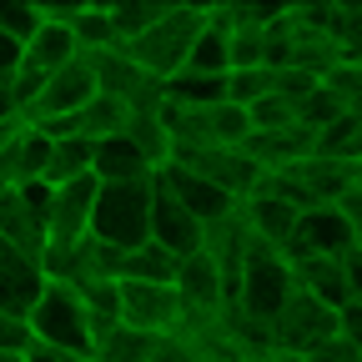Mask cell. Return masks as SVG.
<instances>
[{
	"instance_id": "6da1fadb",
	"label": "cell",
	"mask_w": 362,
	"mask_h": 362,
	"mask_svg": "<svg viewBox=\"0 0 362 362\" xmlns=\"http://www.w3.org/2000/svg\"><path fill=\"white\" fill-rule=\"evenodd\" d=\"M151 202H156V176L126 181V187H101L96 216H90V237L116 247V252L146 247L151 242Z\"/></svg>"
},
{
	"instance_id": "7a4b0ae2",
	"label": "cell",
	"mask_w": 362,
	"mask_h": 362,
	"mask_svg": "<svg viewBox=\"0 0 362 362\" xmlns=\"http://www.w3.org/2000/svg\"><path fill=\"white\" fill-rule=\"evenodd\" d=\"M202 30H206V6H171L141 40L126 45V56L146 76L171 81L176 71H187V56H192V45H197Z\"/></svg>"
},
{
	"instance_id": "3957f363",
	"label": "cell",
	"mask_w": 362,
	"mask_h": 362,
	"mask_svg": "<svg viewBox=\"0 0 362 362\" xmlns=\"http://www.w3.org/2000/svg\"><path fill=\"white\" fill-rule=\"evenodd\" d=\"M297 292V282H292V262L277 252V247H262V242H252V252H247V262H242V282H237V312L242 317H252V322H272L282 307H287V297Z\"/></svg>"
},
{
	"instance_id": "277c9868",
	"label": "cell",
	"mask_w": 362,
	"mask_h": 362,
	"mask_svg": "<svg viewBox=\"0 0 362 362\" xmlns=\"http://www.w3.org/2000/svg\"><path fill=\"white\" fill-rule=\"evenodd\" d=\"M30 332L45 347H61L71 357H96V337H90V317L76 297V287L51 282L40 292V302L30 307Z\"/></svg>"
},
{
	"instance_id": "5b68a950",
	"label": "cell",
	"mask_w": 362,
	"mask_h": 362,
	"mask_svg": "<svg viewBox=\"0 0 362 362\" xmlns=\"http://www.w3.org/2000/svg\"><path fill=\"white\" fill-rule=\"evenodd\" d=\"M267 337H272V352H282L287 362H302L337 337V312L307 292H292L287 307L267 322Z\"/></svg>"
},
{
	"instance_id": "8992f818",
	"label": "cell",
	"mask_w": 362,
	"mask_h": 362,
	"mask_svg": "<svg viewBox=\"0 0 362 362\" xmlns=\"http://www.w3.org/2000/svg\"><path fill=\"white\" fill-rule=\"evenodd\" d=\"M171 166H187V171L206 176L211 187H221L226 197H237V202H247L262 181H267V171L242 146H176L171 151Z\"/></svg>"
},
{
	"instance_id": "52a82bcc",
	"label": "cell",
	"mask_w": 362,
	"mask_h": 362,
	"mask_svg": "<svg viewBox=\"0 0 362 362\" xmlns=\"http://www.w3.org/2000/svg\"><path fill=\"white\" fill-rule=\"evenodd\" d=\"M176 292H181V307H187V322H192V317H206V322H216V317L226 312V302H232L226 272L216 267L211 252L181 257V267H176ZM187 322H181V327H187Z\"/></svg>"
},
{
	"instance_id": "ba28073f",
	"label": "cell",
	"mask_w": 362,
	"mask_h": 362,
	"mask_svg": "<svg viewBox=\"0 0 362 362\" xmlns=\"http://www.w3.org/2000/svg\"><path fill=\"white\" fill-rule=\"evenodd\" d=\"M121 322L126 327H141L151 337H166V332H181L187 307H181V292L176 287H161V282H121Z\"/></svg>"
},
{
	"instance_id": "9c48e42d",
	"label": "cell",
	"mask_w": 362,
	"mask_h": 362,
	"mask_svg": "<svg viewBox=\"0 0 362 362\" xmlns=\"http://www.w3.org/2000/svg\"><path fill=\"white\" fill-rule=\"evenodd\" d=\"M357 242H352V226L342 216V206H317V211H302L292 242L282 247L287 262H302V257H347Z\"/></svg>"
},
{
	"instance_id": "30bf717a",
	"label": "cell",
	"mask_w": 362,
	"mask_h": 362,
	"mask_svg": "<svg viewBox=\"0 0 362 362\" xmlns=\"http://www.w3.org/2000/svg\"><path fill=\"white\" fill-rule=\"evenodd\" d=\"M96 96H101L96 71H90V61L81 56V61H71V66H61V71H51V76H45L40 106L30 111V121H25V126H35V121H61V116H76L86 101H96Z\"/></svg>"
},
{
	"instance_id": "8fae6325",
	"label": "cell",
	"mask_w": 362,
	"mask_h": 362,
	"mask_svg": "<svg viewBox=\"0 0 362 362\" xmlns=\"http://www.w3.org/2000/svg\"><path fill=\"white\" fill-rule=\"evenodd\" d=\"M156 181H161V187H166L181 206H187L202 226H211V221H221V216H232V211L242 206L237 197H226L221 187H211L206 176H197V171H187V166H161Z\"/></svg>"
},
{
	"instance_id": "7c38bea8",
	"label": "cell",
	"mask_w": 362,
	"mask_h": 362,
	"mask_svg": "<svg viewBox=\"0 0 362 362\" xmlns=\"http://www.w3.org/2000/svg\"><path fill=\"white\" fill-rule=\"evenodd\" d=\"M45 287H51V282H45L40 262H30L25 252H16L6 237H0V312L30 317V307L40 302Z\"/></svg>"
},
{
	"instance_id": "4fadbf2b",
	"label": "cell",
	"mask_w": 362,
	"mask_h": 362,
	"mask_svg": "<svg viewBox=\"0 0 362 362\" xmlns=\"http://www.w3.org/2000/svg\"><path fill=\"white\" fill-rule=\"evenodd\" d=\"M151 242L156 247H166L171 257H192V252H202V242H206V226L181 206L161 181H156V202H151Z\"/></svg>"
},
{
	"instance_id": "5bb4252c",
	"label": "cell",
	"mask_w": 362,
	"mask_h": 362,
	"mask_svg": "<svg viewBox=\"0 0 362 362\" xmlns=\"http://www.w3.org/2000/svg\"><path fill=\"white\" fill-rule=\"evenodd\" d=\"M242 151H247L267 176H277V171L302 166V161H312V156H317V131H307V126H287V131H252Z\"/></svg>"
},
{
	"instance_id": "9a60e30c",
	"label": "cell",
	"mask_w": 362,
	"mask_h": 362,
	"mask_svg": "<svg viewBox=\"0 0 362 362\" xmlns=\"http://www.w3.org/2000/svg\"><path fill=\"white\" fill-rule=\"evenodd\" d=\"M242 221H247V232H252L262 247H277V252H282V247L292 242V232H297L302 211H297L292 202H282V197L262 181V187L242 202Z\"/></svg>"
},
{
	"instance_id": "2e32d148",
	"label": "cell",
	"mask_w": 362,
	"mask_h": 362,
	"mask_svg": "<svg viewBox=\"0 0 362 362\" xmlns=\"http://www.w3.org/2000/svg\"><path fill=\"white\" fill-rule=\"evenodd\" d=\"M96 197H101V181L96 176H81V181L56 187V202H51V242H81V237H90Z\"/></svg>"
},
{
	"instance_id": "e0dca14e",
	"label": "cell",
	"mask_w": 362,
	"mask_h": 362,
	"mask_svg": "<svg viewBox=\"0 0 362 362\" xmlns=\"http://www.w3.org/2000/svg\"><path fill=\"white\" fill-rule=\"evenodd\" d=\"M292 282H297V292L327 302L332 312H342V307L352 302L347 262H342V257H302V262H292Z\"/></svg>"
},
{
	"instance_id": "ac0fdd59",
	"label": "cell",
	"mask_w": 362,
	"mask_h": 362,
	"mask_svg": "<svg viewBox=\"0 0 362 362\" xmlns=\"http://www.w3.org/2000/svg\"><path fill=\"white\" fill-rule=\"evenodd\" d=\"M156 166L136 151V141L121 131L111 141H96V181L101 187H126V181H151Z\"/></svg>"
},
{
	"instance_id": "d6986e66",
	"label": "cell",
	"mask_w": 362,
	"mask_h": 362,
	"mask_svg": "<svg viewBox=\"0 0 362 362\" xmlns=\"http://www.w3.org/2000/svg\"><path fill=\"white\" fill-rule=\"evenodd\" d=\"M0 237H6L16 252H25L30 262H40L45 257V226L35 221V211L25 206V197L11 187V192H0Z\"/></svg>"
},
{
	"instance_id": "ffe728a7",
	"label": "cell",
	"mask_w": 362,
	"mask_h": 362,
	"mask_svg": "<svg viewBox=\"0 0 362 362\" xmlns=\"http://www.w3.org/2000/svg\"><path fill=\"white\" fill-rule=\"evenodd\" d=\"M71 61H81V45H76L71 25H61V21H45L40 35L25 45V66L40 71V76H51V71H61V66H71Z\"/></svg>"
},
{
	"instance_id": "44dd1931",
	"label": "cell",
	"mask_w": 362,
	"mask_h": 362,
	"mask_svg": "<svg viewBox=\"0 0 362 362\" xmlns=\"http://www.w3.org/2000/svg\"><path fill=\"white\" fill-rule=\"evenodd\" d=\"M81 176H96V141H86V136H61L56 151H51V166H45V181H51V187H66V181H81Z\"/></svg>"
},
{
	"instance_id": "7402d4cb",
	"label": "cell",
	"mask_w": 362,
	"mask_h": 362,
	"mask_svg": "<svg viewBox=\"0 0 362 362\" xmlns=\"http://www.w3.org/2000/svg\"><path fill=\"white\" fill-rule=\"evenodd\" d=\"M126 136L136 141V151H141L156 171L161 166H171V151H176V141H171V126L161 121V111H131V121H126Z\"/></svg>"
},
{
	"instance_id": "603a6c76",
	"label": "cell",
	"mask_w": 362,
	"mask_h": 362,
	"mask_svg": "<svg viewBox=\"0 0 362 362\" xmlns=\"http://www.w3.org/2000/svg\"><path fill=\"white\" fill-rule=\"evenodd\" d=\"M176 267L181 257H171L166 247L146 242V247H136L121 257V282H161V287H176Z\"/></svg>"
},
{
	"instance_id": "cb8c5ba5",
	"label": "cell",
	"mask_w": 362,
	"mask_h": 362,
	"mask_svg": "<svg viewBox=\"0 0 362 362\" xmlns=\"http://www.w3.org/2000/svg\"><path fill=\"white\" fill-rule=\"evenodd\" d=\"M187 71H202V76H232V30H221L211 21V6H206V30L197 35L192 56H187Z\"/></svg>"
},
{
	"instance_id": "d4e9b609",
	"label": "cell",
	"mask_w": 362,
	"mask_h": 362,
	"mask_svg": "<svg viewBox=\"0 0 362 362\" xmlns=\"http://www.w3.org/2000/svg\"><path fill=\"white\" fill-rule=\"evenodd\" d=\"M71 35H76V45H81V56L116 51V21H111V6H76Z\"/></svg>"
},
{
	"instance_id": "484cf974",
	"label": "cell",
	"mask_w": 362,
	"mask_h": 362,
	"mask_svg": "<svg viewBox=\"0 0 362 362\" xmlns=\"http://www.w3.org/2000/svg\"><path fill=\"white\" fill-rule=\"evenodd\" d=\"M171 6H161V0H151V6H141V0H121V6H111V21H116V51H126V45H136Z\"/></svg>"
},
{
	"instance_id": "4316f807",
	"label": "cell",
	"mask_w": 362,
	"mask_h": 362,
	"mask_svg": "<svg viewBox=\"0 0 362 362\" xmlns=\"http://www.w3.org/2000/svg\"><path fill=\"white\" fill-rule=\"evenodd\" d=\"M151 347L156 337L141 332V327H111L101 342H96V362H151Z\"/></svg>"
},
{
	"instance_id": "83f0119b",
	"label": "cell",
	"mask_w": 362,
	"mask_h": 362,
	"mask_svg": "<svg viewBox=\"0 0 362 362\" xmlns=\"http://www.w3.org/2000/svg\"><path fill=\"white\" fill-rule=\"evenodd\" d=\"M40 25H45L40 6H25V0H0V35L30 45V40L40 35Z\"/></svg>"
},
{
	"instance_id": "f1b7e54d",
	"label": "cell",
	"mask_w": 362,
	"mask_h": 362,
	"mask_svg": "<svg viewBox=\"0 0 362 362\" xmlns=\"http://www.w3.org/2000/svg\"><path fill=\"white\" fill-rule=\"evenodd\" d=\"M262 96H272V71L257 66V71H232L226 76V101H237V106H257Z\"/></svg>"
},
{
	"instance_id": "f546056e",
	"label": "cell",
	"mask_w": 362,
	"mask_h": 362,
	"mask_svg": "<svg viewBox=\"0 0 362 362\" xmlns=\"http://www.w3.org/2000/svg\"><path fill=\"white\" fill-rule=\"evenodd\" d=\"M287 126H302V116H297L292 101L277 96V90H272V96H262V101L252 106V131H287Z\"/></svg>"
},
{
	"instance_id": "4dcf8cb0",
	"label": "cell",
	"mask_w": 362,
	"mask_h": 362,
	"mask_svg": "<svg viewBox=\"0 0 362 362\" xmlns=\"http://www.w3.org/2000/svg\"><path fill=\"white\" fill-rule=\"evenodd\" d=\"M151 362H206V347L192 332H166V337H156Z\"/></svg>"
},
{
	"instance_id": "1f68e13d",
	"label": "cell",
	"mask_w": 362,
	"mask_h": 362,
	"mask_svg": "<svg viewBox=\"0 0 362 362\" xmlns=\"http://www.w3.org/2000/svg\"><path fill=\"white\" fill-rule=\"evenodd\" d=\"M30 342H35L30 317H11V312H0V352H6V357H25V352H30Z\"/></svg>"
},
{
	"instance_id": "d6a6232c",
	"label": "cell",
	"mask_w": 362,
	"mask_h": 362,
	"mask_svg": "<svg viewBox=\"0 0 362 362\" xmlns=\"http://www.w3.org/2000/svg\"><path fill=\"white\" fill-rule=\"evenodd\" d=\"M337 337L362 352V302H347V307L337 312Z\"/></svg>"
},
{
	"instance_id": "836d02e7",
	"label": "cell",
	"mask_w": 362,
	"mask_h": 362,
	"mask_svg": "<svg viewBox=\"0 0 362 362\" xmlns=\"http://www.w3.org/2000/svg\"><path fill=\"white\" fill-rule=\"evenodd\" d=\"M21 71H25V45L11 40V35H0V81H11Z\"/></svg>"
},
{
	"instance_id": "e575fe53",
	"label": "cell",
	"mask_w": 362,
	"mask_h": 362,
	"mask_svg": "<svg viewBox=\"0 0 362 362\" xmlns=\"http://www.w3.org/2000/svg\"><path fill=\"white\" fill-rule=\"evenodd\" d=\"M337 206H342V216H347V226H352V242H357V252H362V187H352Z\"/></svg>"
},
{
	"instance_id": "d590c367",
	"label": "cell",
	"mask_w": 362,
	"mask_h": 362,
	"mask_svg": "<svg viewBox=\"0 0 362 362\" xmlns=\"http://www.w3.org/2000/svg\"><path fill=\"white\" fill-rule=\"evenodd\" d=\"M21 362H86V357H71V352H61V347H45V342H30V352H25Z\"/></svg>"
},
{
	"instance_id": "8d00e7d4",
	"label": "cell",
	"mask_w": 362,
	"mask_h": 362,
	"mask_svg": "<svg viewBox=\"0 0 362 362\" xmlns=\"http://www.w3.org/2000/svg\"><path fill=\"white\" fill-rule=\"evenodd\" d=\"M342 262H347V287H352V302H362V252L352 247Z\"/></svg>"
},
{
	"instance_id": "74e56055",
	"label": "cell",
	"mask_w": 362,
	"mask_h": 362,
	"mask_svg": "<svg viewBox=\"0 0 362 362\" xmlns=\"http://www.w3.org/2000/svg\"><path fill=\"white\" fill-rule=\"evenodd\" d=\"M0 362H21V357H6V352H0Z\"/></svg>"
},
{
	"instance_id": "f35d334b",
	"label": "cell",
	"mask_w": 362,
	"mask_h": 362,
	"mask_svg": "<svg viewBox=\"0 0 362 362\" xmlns=\"http://www.w3.org/2000/svg\"><path fill=\"white\" fill-rule=\"evenodd\" d=\"M86 362H96V357H86Z\"/></svg>"
}]
</instances>
